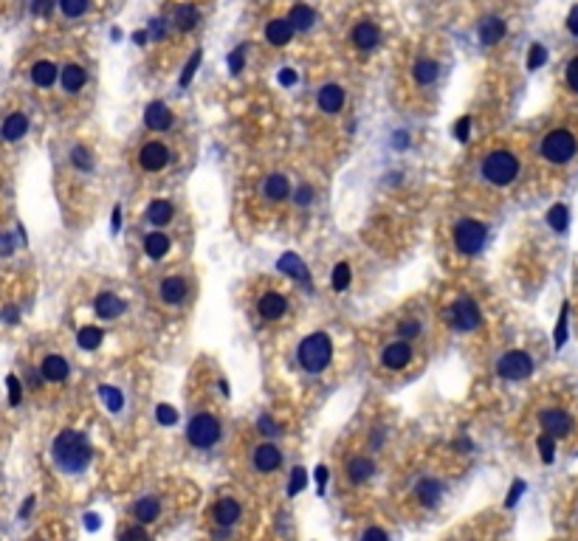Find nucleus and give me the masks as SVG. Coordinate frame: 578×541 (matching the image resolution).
Returning a JSON list of instances; mask_svg holds the SVG:
<instances>
[{
	"label": "nucleus",
	"instance_id": "1",
	"mask_svg": "<svg viewBox=\"0 0 578 541\" xmlns=\"http://www.w3.org/2000/svg\"><path fill=\"white\" fill-rule=\"evenodd\" d=\"M522 172V158L514 150H491L480 158V181L493 189H508Z\"/></svg>",
	"mask_w": 578,
	"mask_h": 541
},
{
	"label": "nucleus",
	"instance_id": "2",
	"mask_svg": "<svg viewBox=\"0 0 578 541\" xmlns=\"http://www.w3.org/2000/svg\"><path fill=\"white\" fill-rule=\"evenodd\" d=\"M51 456L60 465V471L65 474H82L91 463V443L85 440V434H79L73 429H65L57 434L54 445H51Z\"/></svg>",
	"mask_w": 578,
	"mask_h": 541
},
{
	"label": "nucleus",
	"instance_id": "3",
	"mask_svg": "<svg viewBox=\"0 0 578 541\" xmlns=\"http://www.w3.org/2000/svg\"><path fill=\"white\" fill-rule=\"evenodd\" d=\"M539 155L548 166H556V170H561V166H570L578 155V136L570 130V127H553L542 136L539 141Z\"/></svg>",
	"mask_w": 578,
	"mask_h": 541
},
{
	"label": "nucleus",
	"instance_id": "4",
	"mask_svg": "<svg viewBox=\"0 0 578 541\" xmlns=\"http://www.w3.org/2000/svg\"><path fill=\"white\" fill-rule=\"evenodd\" d=\"M297 361L308 375H322V372L333 364V339L327 332H310L299 342Z\"/></svg>",
	"mask_w": 578,
	"mask_h": 541
},
{
	"label": "nucleus",
	"instance_id": "5",
	"mask_svg": "<svg viewBox=\"0 0 578 541\" xmlns=\"http://www.w3.org/2000/svg\"><path fill=\"white\" fill-rule=\"evenodd\" d=\"M485 240H488V229H485V223H480V220H474V218L457 220V223H454V229H451V242H454V248H457L460 254H466V257L480 254L482 245H485Z\"/></svg>",
	"mask_w": 578,
	"mask_h": 541
},
{
	"label": "nucleus",
	"instance_id": "6",
	"mask_svg": "<svg viewBox=\"0 0 578 541\" xmlns=\"http://www.w3.org/2000/svg\"><path fill=\"white\" fill-rule=\"evenodd\" d=\"M446 321L460 330V332H477L480 324H482V313H480V305L471 299V296H457L448 308H446Z\"/></svg>",
	"mask_w": 578,
	"mask_h": 541
},
{
	"label": "nucleus",
	"instance_id": "7",
	"mask_svg": "<svg viewBox=\"0 0 578 541\" xmlns=\"http://www.w3.org/2000/svg\"><path fill=\"white\" fill-rule=\"evenodd\" d=\"M186 440L195 448H212L220 440V420L212 411H198L186 426Z\"/></svg>",
	"mask_w": 578,
	"mask_h": 541
},
{
	"label": "nucleus",
	"instance_id": "8",
	"mask_svg": "<svg viewBox=\"0 0 578 541\" xmlns=\"http://www.w3.org/2000/svg\"><path fill=\"white\" fill-rule=\"evenodd\" d=\"M533 355L525 350H508L505 355H500L497 361V375L502 381H525L533 375Z\"/></svg>",
	"mask_w": 578,
	"mask_h": 541
},
{
	"label": "nucleus",
	"instance_id": "9",
	"mask_svg": "<svg viewBox=\"0 0 578 541\" xmlns=\"http://www.w3.org/2000/svg\"><path fill=\"white\" fill-rule=\"evenodd\" d=\"M539 423H542L545 434H550L553 440H559V437H570V434H572V429H575L572 418H570V414H567L564 409H559V406L542 409V411H539Z\"/></svg>",
	"mask_w": 578,
	"mask_h": 541
},
{
	"label": "nucleus",
	"instance_id": "10",
	"mask_svg": "<svg viewBox=\"0 0 578 541\" xmlns=\"http://www.w3.org/2000/svg\"><path fill=\"white\" fill-rule=\"evenodd\" d=\"M170 161H173V155H170V150L164 141H147L139 150V166L144 172H161Z\"/></svg>",
	"mask_w": 578,
	"mask_h": 541
},
{
	"label": "nucleus",
	"instance_id": "11",
	"mask_svg": "<svg viewBox=\"0 0 578 541\" xmlns=\"http://www.w3.org/2000/svg\"><path fill=\"white\" fill-rule=\"evenodd\" d=\"M158 296L164 305H184L186 296H189V285L184 276L178 274H170V276H164L161 285H158Z\"/></svg>",
	"mask_w": 578,
	"mask_h": 541
},
{
	"label": "nucleus",
	"instance_id": "12",
	"mask_svg": "<svg viewBox=\"0 0 578 541\" xmlns=\"http://www.w3.org/2000/svg\"><path fill=\"white\" fill-rule=\"evenodd\" d=\"M257 313L265 321H279L288 316V299L279 294V290H265V294L257 299Z\"/></svg>",
	"mask_w": 578,
	"mask_h": 541
},
{
	"label": "nucleus",
	"instance_id": "13",
	"mask_svg": "<svg viewBox=\"0 0 578 541\" xmlns=\"http://www.w3.org/2000/svg\"><path fill=\"white\" fill-rule=\"evenodd\" d=\"M409 361H412V347H409V342H389V344L381 350V364H384V369H389V372L406 369Z\"/></svg>",
	"mask_w": 578,
	"mask_h": 541
},
{
	"label": "nucleus",
	"instance_id": "14",
	"mask_svg": "<svg viewBox=\"0 0 578 541\" xmlns=\"http://www.w3.org/2000/svg\"><path fill=\"white\" fill-rule=\"evenodd\" d=\"M144 124H147V130H152V133L170 130L173 127V110L164 102H150L147 110H144Z\"/></svg>",
	"mask_w": 578,
	"mask_h": 541
},
{
	"label": "nucleus",
	"instance_id": "15",
	"mask_svg": "<svg viewBox=\"0 0 578 541\" xmlns=\"http://www.w3.org/2000/svg\"><path fill=\"white\" fill-rule=\"evenodd\" d=\"M94 310L99 319H119L121 313L128 310L125 299H121L119 294H113V290H102V294H96V302H94Z\"/></svg>",
	"mask_w": 578,
	"mask_h": 541
},
{
	"label": "nucleus",
	"instance_id": "16",
	"mask_svg": "<svg viewBox=\"0 0 578 541\" xmlns=\"http://www.w3.org/2000/svg\"><path fill=\"white\" fill-rule=\"evenodd\" d=\"M378 39H381V31H378L376 23H369V20L356 23V28H353V46L358 51H373L378 46Z\"/></svg>",
	"mask_w": 578,
	"mask_h": 541
},
{
	"label": "nucleus",
	"instance_id": "17",
	"mask_svg": "<svg viewBox=\"0 0 578 541\" xmlns=\"http://www.w3.org/2000/svg\"><path fill=\"white\" fill-rule=\"evenodd\" d=\"M279 463H282V451H279L274 443H263V445L254 448V468H257L260 474L277 471Z\"/></svg>",
	"mask_w": 578,
	"mask_h": 541
},
{
	"label": "nucleus",
	"instance_id": "18",
	"mask_svg": "<svg viewBox=\"0 0 578 541\" xmlns=\"http://www.w3.org/2000/svg\"><path fill=\"white\" fill-rule=\"evenodd\" d=\"M316 105H319L322 113L336 116L344 107V91H342V85H333V82H330V85H324L319 91V96H316Z\"/></svg>",
	"mask_w": 578,
	"mask_h": 541
},
{
	"label": "nucleus",
	"instance_id": "19",
	"mask_svg": "<svg viewBox=\"0 0 578 541\" xmlns=\"http://www.w3.org/2000/svg\"><path fill=\"white\" fill-rule=\"evenodd\" d=\"M68 372H71V366L62 355H46L43 364H40V375H43L46 381H51V384H62L68 378Z\"/></svg>",
	"mask_w": 578,
	"mask_h": 541
},
{
	"label": "nucleus",
	"instance_id": "20",
	"mask_svg": "<svg viewBox=\"0 0 578 541\" xmlns=\"http://www.w3.org/2000/svg\"><path fill=\"white\" fill-rule=\"evenodd\" d=\"M263 197L271 200V203H285L291 197V181L285 175H268L263 181Z\"/></svg>",
	"mask_w": 578,
	"mask_h": 541
},
{
	"label": "nucleus",
	"instance_id": "21",
	"mask_svg": "<svg viewBox=\"0 0 578 541\" xmlns=\"http://www.w3.org/2000/svg\"><path fill=\"white\" fill-rule=\"evenodd\" d=\"M60 82H62V91H65V94H79L82 88H85L88 73H85V68H82V65L68 62V65L62 68V73H60Z\"/></svg>",
	"mask_w": 578,
	"mask_h": 541
},
{
	"label": "nucleus",
	"instance_id": "22",
	"mask_svg": "<svg viewBox=\"0 0 578 541\" xmlns=\"http://www.w3.org/2000/svg\"><path fill=\"white\" fill-rule=\"evenodd\" d=\"M240 513H243V508H240V502H237V499H231V496H223L220 502L215 505V511H212V519H215L220 527H231V524L240 519Z\"/></svg>",
	"mask_w": 578,
	"mask_h": 541
},
{
	"label": "nucleus",
	"instance_id": "23",
	"mask_svg": "<svg viewBox=\"0 0 578 541\" xmlns=\"http://www.w3.org/2000/svg\"><path fill=\"white\" fill-rule=\"evenodd\" d=\"M291 37H294V26L288 23V20H282V17L271 20V23L265 26V39H268L274 48L288 46V43H291Z\"/></svg>",
	"mask_w": 578,
	"mask_h": 541
},
{
	"label": "nucleus",
	"instance_id": "24",
	"mask_svg": "<svg viewBox=\"0 0 578 541\" xmlns=\"http://www.w3.org/2000/svg\"><path fill=\"white\" fill-rule=\"evenodd\" d=\"M28 130V118L26 113H9V118L3 121V127H0V136L3 141H20Z\"/></svg>",
	"mask_w": 578,
	"mask_h": 541
},
{
	"label": "nucleus",
	"instance_id": "25",
	"mask_svg": "<svg viewBox=\"0 0 578 541\" xmlns=\"http://www.w3.org/2000/svg\"><path fill=\"white\" fill-rule=\"evenodd\" d=\"M173 218H175V206H173V200L158 197V200H152V203H150V209H147V220H150L152 226H167Z\"/></svg>",
	"mask_w": 578,
	"mask_h": 541
},
{
	"label": "nucleus",
	"instance_id": "26",
	"mask_svg": "<svg viewBox=\"0 0 578 541\" xmlns=\"http://www.w3.org/2000/svg\"><path fill=\"white\" fill-rule=\"evenodd\" d=\"M144 254L150 260H164V257L170 254V237L161 234V231H150L144 237Z\"/></svg>",
	"mask_w": 578,
	"mask_h": 541
},
{
	"label": "nucleus",
	"instance_id": "27",
	"mask_svg": "<svg viewBox=\"0 0 578 541\" xmlns=\"http://www.w3.org/2000/svg\"><path fill=\"white\" fill-rule=\"evenodd\" d=\"M373 474H376V465H373V460H369V456H353V460L347 463V477H350L353 485L367 482Z\"/></svg>",
	"mask_w": 578,
	"mask_h": 541
},
{
	"label": "nucleus",
	"instance_id": "28",
	"mask_svg": "<svg viewBox=\"0 0 578 541\" xmlns=\"http://www.w3.org/2000/svg\"><path fill=\"white\" fill-rule=\"evenodd\" d=\"M31 82L37 88H51L57 82V65L49 62V60H40L31 65Z\"/></svg>",
	"mask_w": 578,
	"mask_h": 541
},
{
	"label": "nucleus",
	"instance_id": "29",
	"mask_svg": "<svg viewBox=\"0 0 578 541\" xmlns=\"http://www.w3.org/2000/svg\"><path fill=\"white\" fill-rule=\"evenodd\" d=\"M415 496L421 499V505H426V508H435V505L440 502V496H443V485H440L437 479L426 477V479H421V485H418Z\"/></svg>",
	"mask_w": 578,
	"mask_h": 541
},
{
	"label": "nucleus",
	"instance_id": "30",
	"mask_svg": "<svg viewBox=\"0 0 578 541\" xmlns=\"http://www.w3.org/2000/svg\"><path fill=\"white\" fill-rule=\"evenodd\" d=\"M505 34V23L500 17H488L480 23V39H482V46H497L500 39Z\"/></svg>",
	"mask_w": 578,
	"mask_h": 541
},
{
	"label": "nucleus",
	"instance_id": "31",
	"mask_svg": "<svg viewBox=\"0 0 578 541\" xmlns=\"http://www.w3.org/2000/svg\"><path fill=\"white\" fill-rule=\"evenodd\" d=\"M158 513H161V508H158V499H155V496H141L139 502L133 505V516H136L141 524L155 522V519H158Z\"/></svg>",
	"mask_w": 578,
	"mask_h": 541
},
{
	"label": "nucleus",
	"instance_id": "32",
	"mask_svg": "<svg viewBox=\"0 0 578 541\" xmlns=\"http://www.w3.org/2000/svg\"><path fill=\"white\" fill-rule=\"evenodd\" d=\"M198 20H200V15H198V9L192 3H181L175 9V15H173V26L178 31H192L198 26Z\"/></svg>",
	"mask_w": 578,
	"mask_h": 541
},
{
	"label": "nucleus",
	"instance_id": "33",
	"mask_svg": "<svg viewBox=\"0 0 578 541\" xmlns=\"http://www.w3.org/2000/svg\"><path fill=\"white\" fill-rule=\"evenodd\" d=\"M421 332H423V324H421V319H415V316H403V319L395 324V336H398L401 342H415V339H421Z\"/></svg>",
	"mask_w": 578,
	"mask_h": 541
},
{
	"label": "nucleus",
	"instance_id": "34",
	"mask_svg": "<svg viewBox=\"0 0 578 541\" xmlns=\"http://www.w3.org/2000/svg\"><path fill=\"white\" fill-rule=\"evenodd\" d=\"M412 73H415V82H418V85L426 88V85H432V82L437 79L440 65H437L435 60H418L415 68H412Z\"/></svg>",
	"mask_w": 578,
	"mask_h": 541
},
{
	"label": "nucleus",
	"instance_id": "35",
	"mask_svg": "<svg viewBox=\"0 0 578 541\" xmlns=\"http://www.w3.org/2000/svg\"><path fill=\"white\" fill-rule=\"evenodd\" d=\"M288 23L294 26V31H308V28L316 23V15H313V9H310V6L297 3V6L291 9V15H288Z\"/></svg>",
	"mask_w": 578,
	"mask_h": 541
},
{
	"label": "nucleus",
	"instance_id": "36",
	"mask_svg": "<svg viewBox=\"0 0 578 541\" xmlns=\"http://www.w3.org/2000/svg\"><path fill=\"white\" fill-rule=\"evenodd\" d=\"M279 271L288 274L291 279H297V282H308V268H305V263L297 254H285L279 260Z\"/></svg>",
	"mask_w": 578,
	"mask_h": 541
},
{
	"label": "nucleus",
	"instance_id": "37",
	"mask_svg": "<svg viewBox=\"0 0 578 541\" xmlns=\"http://www.w3.org/2000/svg\"><path fill=\"white\" fill-rule=\"evenodd\" d=\"M76 339H79V347L82 350H96L102 344V339H105V332L99 327H82Z\"/></svg>",
	"mask_w": 578,
	"mask_h": 541
},
{
	"label": "nucleus",
	"instance_id": "38",
	"mask_svg": "<svg viewBox=\"0 0 578 541\" xmlns=\"http://www.w3.org/2000/svg\"><path fill=\"white\" fill-rule=\"evenodd\" d=\"M88 6H91V0H60V9L65 17H82L88 12Z\"/></svg>",
	"mask_w": 578,
	"mask_h": 541
},
{
	"label": "nucleus",
	"instance_id": "39",
	"mask_svg": "<svg viewBox=\"0 0 578 541\" xmlns=\"http://www.w3.org/2000/svg\"><path fill=\"white\" fill-rule=\"evenodd\" d=\"M548 223H550L556 231H564V226H567V206H564V203H556V206H553L550 215H548Z\"/></svg>",
	"mask_w": 578,
	"mask_h": 541
},
{
	"label": "nucleus",
	"instance_id": "40",
	"mask_svg": "<svg viewBox=\"0 0 578 541\" xmlns=\"http://www.w3.org/2000/svg\"><path fill=\"white\" fill-rule=\"evenodd\" d=\"M350 276H353V274H350V265H347V263H339V265L333 268V279H330V282H333V290H344V287L350 285Z\"/></svg>",
	"mask_w": 578,
	"mask_h": 541
},
{
	"label": "nucleus",
	"instance_id": "41",
	"mask_svg": "<svg viewBox=\"0 0 578 541\" xmlns=\"http://www.w3.org/2000/svg\"><path fill=\"white\" fill-rule=\"evenodd\" d=\"M99 395H102V400L107 403L110 411H119L121 409V392L116 387H99Z\"/></svg>",
	"mask_w": 578,
	"mask_h": 541
},
{
	"label": "nucleus",
	"instance_id": "42",
	"mask_svg": "<svg viewBox=\"0 0 578 541\" xmlns=\"http://www.w3.org/2000/svg\"><path fill=\"white\" fill-rule=\"evenodd\" d=\"M71 161H73L76 170H91V166H94L91 152H88L85 147H73V150H71Z\"/></svg>",
	"mask_w": 578,
	"mask_h": 541
},
{
	"label": "nucleus",
	"instance_id": "43",
	"mask_svg": "<svg viewBox=\"0 0 578 541\" xmlns=\"http://www.w3.org/2000/svg\"><path fill=\"white\" fill-rule=\"evenodd\" d=\"M155 418H158L161 426H173V423H178V411H175L173 406H167V403H161V406L155 409Z\"/></svg>",
	"mask_w": 578,
	"mask_h": 541
},
{
	"label": "nucleus",
	"instance_id": "44",
	"mask_svg": "<svg viewBox=\"0 0 578 541\" xmlns=\"http://www.w3.org/2000/svg\"><path fill=\"white\" fill-rule=\"evenodd\" d=\"M564 79H567V88H570L572 94H578V57H572V60L567 62Z\"/></svg>",
	"mask_w": 578,
	"mask_h": 541
},
{
	"label": "nucleus",
	"instance_id": "45",
	"mask_svg": "<svg viewBox=\"0 0 578 541\" xmlns=\"http://www.w3.org/2000/svg\"><path fill=\"white\" fill-rule=\"evenodd\" d=\"M291 200L299 206V209H305V206L313 203V189H310V186H299L297 192H291Z\"/></svg>",
	"mask_w": 578,
	"mask_h": 541
},
{
	"label": "nucleus",
	"instance_id": "46",
	"mask_svg": "<svg viewBox=\"0 0 578 541\" xmlns=\"http://www.w3.org/2000/svg\"><path fill=\"white\" fill-rule=\"evenodd\" d=\"M545 60H548V51H545V46H539V43H536V46L530 48V57H527V68H530V71H533V68H539Z\"/></svg>",
	"mask_w": 578,
	"mask_h": 541
},
{
	"label": "nucleus",
	"instance_id": "47",
	"mask_svg": "<svg viewBox=\"0 0 578 541\" xmlns=\"http://www.w3.org/2000/svg\"><path fill=\"white\" fill-rule=\"evenodd\" d=\"M198 65H200V51H195L192 60L186 62V68H184V73H181V85H189L192 76H195V71H198Z\"/></svg>",
	"mask_w": 578,
	"mask_h": 541
},
{
	"label": "nucleus",
	"instance_id": "48",
	"mask_svg": "<svg viewBox=\"0 0 578 541\" xmlns=\"http://www.w3.org/2000/svg\"><path fill=\"white\" fill-rule=\"evenodd\" d=\"M6 387H9V400H12V406H17V403H20V398H23L20 381H17L15 375H9V378H6Z\"/></svg>",
	"mask_w": 578,
	"mask_h": 541
},
{
	"label": "nucleus",
	"instance_id": "49",
	"mask_svg": "<svg viewBox=\"0 0 578 541\" xmlns=\"http://www.w3.org/2000/svg\"><path fill=\"white\" fill-rule=\"evenodd\" d=\"M305 482H308V474H305L302 468H297V471H294V482L288 485V493H291V496H297V493L305 488Z\"/></svg>",
	"mask_w": 578,
	"mask_h": 541
},
{
	"label": "nucleus",
	"instance_id": "50",
	"mask_svg": "<svg viewBox=\"0 0 578 541\" xmlns=\"http://www.w3.org/2000/svg\"><path fill=\"white\" fill-rule=\"evenodd\" d=\"M361 541H389V535H387V530H381V527H369V530H364Z\"/></svg>",
	"mask_w": 578,
	"mask_h": 541
},
{
	"label": "nucleus",
	"instance_id": "51",
	"mask_svg": "<svg viewBox=\"0 0 578 541\" xmlns=\"http://www.w3.org/2000/svg\"><path fill=\"white\" fill-rule=\"evenodd\" d=\"M121 541H150V535L141 527H130V530L121 533Z\"/></svg>",
	"mask_w": 578,
	"mask_h": 541
},
{
	"label": "nucleus",
	"instance_id": "52",
	"mask_svg": "<svg viewBox=\"0 0 578 541\" xmlns=\"http://www.w3.org/2000/svg\"><path fill=\"white\" fill-rule=\"evenodd\" d=\"M539 448H542V456L550 463V460H553V437H550V434H542V437H539Z\"/></svg>",
	"mask_w": 578,
	"mask_h": 541
},
{
	"label": "nucleus",
	"instance_id": "53",
	"mask_svg": "<svg viewBox=\"0 0 578 541\" xmlns=\"http://www.w3.org/2000/svg\"><path fill=\"white\" fill-rule=\"evenodd\" d=\"M468 127H471V116H463V118L457 121V127H454V133H457V139H460V141H466V139H468Z\"/></svg>",
	"mask_w": 578,
	"mask_h": 541
},
{
	"label": "nucleus",
	"instance_id": "54",
	"mask_svg": "<svg viewBox=\"0 0 578 541\" xmlns=\"http://www.w3.org/2000/svg\"><path fill=\"white\" fill-rule=\"evenodd\" d=\"M229 65H231V73H240V71H243V48H237V51L229 57Z\"/></svg>",
	"mask_w": 578,
	"mask_h": 541
},
{
	"label": "nucleus",
	"instance_id": "55",
	"mask_svg": "<svg viewBox=\"0 0 578 541\" xmlns=\"http://www.w3.org/2000/svg\"><path fill=\"white\" fill-rule=\"evenodd\" d=\"M15 251V242L9 234H0V254H12Z\"/></svg>",
	"mask_w": 578,
	"mask_h": 541
},
{
	"label": "nucleus",
	"instance_id": "56",
	"mask_svg": "<svg viewBox=\"0 0 578 541\" xmlns=\"http://www.w3.org/2000/svg\"><path fill=\"white\" fill-rule=\"evenodd\" d=\"M567 28H570V34H578V6H572L570 17H567Z\"/></svg>",
	"mask_w": 578,
	"mask_h": 541
},
{
	"label": "nucleus",
	"instance_id": "57",
	"mask_svg": "<svg viewBox=\"0 0 578 541\" xmlns=\"http://www.w3.org/2000/svg\"><path fill=\"white\" fill-rule=\"evenodd\" d=\"M34 12H37V15H46V12H49V0H37V3H34Z\"/></svg>",
	"mask_w": 578,
	"mask_h": 541
},
{
	"label": "nucleus",
	"instance_id": "58",
	"mask_svg": "<svg viewBox=\"0 0 578 541\" xmlns=\"http://www.w3.org/2000/svg\"><path fill=\"white\" fill-rule=\"evenodd\" d=\"M3 319H6V321H17V308H6V310H3Z\"/></svg>",
	"mask_w": 578,
	"mask_h": 541
},
{
	"label": "nucleus",
	"instance_id": "59",
	"mask_svg": "<svg viewBox=\"0 0 578 541\" xmlns=\"http://www.w3.org/2000/svg\"><path fill=\"white\" fill-rule=\"evenodd\" d=\"M316 479H319V485H324L327 482V468H319L316 471Z\"/></svg>",
	"mask_w": 578,
	"mask_h": 541
},
{
	"label": "nucleus",
	"instance_id": "60",
	"mask_svg": "<svg viewBox=\"0 0 578 541\" xmlns=\"http://www.w3.org/2000/svg\"><path fill=\"white\" fill-rule=\"evenodd\" d=\"M294 79H297L294 71H285V73H282V82H285V85H288V82H294Z\"/></svg>",
	"mask_w": 578,
	"mask_h": 541
}]
</instances>
